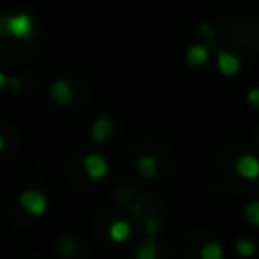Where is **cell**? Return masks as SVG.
Instances as JSON below:
<instances>
[{
  "instance_id": "cell-18",
  "label": "cell",
  "mask_w": 259,
  "mask_h": 259,
  "mask_svg": "<svg viewBox=\"0 0 259 259\" xmlns=\"http://www.w3.org/2000/svg\"><path fill=\"white\" fill-rule=\"evenodd\" d=\"M200 32H202V36H206V38H214V28H212L210 24H200Z\"/></svg>"
},
{
  "instance_id": "cell-21",
  "label": "cell",
  "mask_w": 259,
  "mask_h": 259,
  "mask_svg": "<svg viewBox=\"0 0 259 259\" xmlns=\"http://www.w3.org/2000/svg\"><path fill=\"white\" fill-rule=\"evenodd\" d=\"M257 144H259V138H257Z\"/></svg>"
},
{
  "instance_id": "cell-15",
  "label": "cell",
  "mask_w": 259,
  "mask_h": 259,
  "mask_svg": "<svg viewBox=\"0 0 259 259\" xmlns=\"http://www.w3.org/2000/svg\"><path fill=\"white\" fill-rule=\"evenodd\" d=\"M77 249H79V243L73 237H61L57 241V251L61 257H73L77 253Z\"/></svg>"
},
{
  "instance_id": "cell-14",
  "label": "cell",
  "mask_w": 259,
  "mask_h": 259,
  "mask_svg": "<svg viewBox=\"0 0 259 259\" xmlns=\"http://www.w3.org/2000/svg\"><path fill=\"white\" fill-rule=\"evenodd\" d=\"M142 231L146 235V239H156V235L162 231V223L156 214H148L144 221H142Z\"/></svg>"
},
{
  "instance_id": "cell-7",
  "label": "cell",
  "mask_w": 259,
  "mask_h": 259,
  "mask_svg": "<svg viewBox=\"0 0 259 259\" xmlns=\"http://www.w3.org/2000/svg\"><path fill=\"white\" fill-rule=\"evenodd\" d=\"M158 170H160V162L156 160V156H152V154H142V156L136 158V172H138L142 178L150 180V178H154V176L158 174Z\"/></svg>"
},
{
  "instance_id": "cell-19",
  "label": "cell",
  "mask_w": 259,
  "mask_h": 259,
  "mask_svg": "<svg viewBox=\"0 0 259 259\" xmlns=\"http://www.w3.org/2000/svg\"><path fill=\"white\" fill-rule=\"evenodd\" d=\"M6 81H8V77H6V75L0 71V89H2V87H6Z\"/></svg>"
},
{
  "instance_id": "cell-8",
  "label": "cell",
  "mask_w": 259,
  "mask_h": 259,
  "mask_svg": "<svg viewBox=\"0 0 259 259\" xmlns=\"http://www.w3.org/2000/svg\"><path fill=\"white\" fill-rule=\"evenodd\" d=\"M217 67H219V71H221L225 77H233V75L239 73L241 61H239L237 55H233V53H229V51H221L219 57H217Z\"/></svg>"
},
{
  "instance_id": "cell-2",
  "label": "cell",
  "mask_w": 259,
  "mask_h": 259,
  "mask_svg": "<svg viewBox=\"0 0 259 259\" xmlns=\"http://www.w3.org/2000/svg\"><path fill=\"white\" fill-rule=\"evenodd\" d=\"M18 204L32 217H40L47 212L49 208V198L45 192L36 190V188H26L18 194Z\"/></svg>"
},
{
  "instance_id": "cell-5",
  "label": "cell",
  "mask_w": 259,
  "mask_h": 259,
  "mask_svg": "<svg viewBox=\"0 0 259 259\" xmlns=\"http://www.w3.org/2000/svg\"><path fill=\"white\" fill-rule=\"evenodd\" d=\"M113 130H115L113 121L109 117L101 115V117H95L93 119L89 134H91V140H95V142H107L113 136Z\"/></svg>"
},
{
  "instance_id": "cell-16",
  "label": "cell",
  "mask_w": 259,
  "mask_h": 259,
  "mask_svg": "<svg viewBox=\"0 0 259 259\" xmlns=\"http://www.w3.org/2000/svg\"><path fill=\"white\" fill-rule=\"evenodd\" d=\"M243 217H245V221H247L249 225L259 227V198L251 200V202L243 208Z\"/></svg>"
},
{
  "instance_id": "cell-10",
  "label": "cell",
  "mask_w": 259,
  "mask_h": 259,
  "mask_svg": "<svg viewBox=\"0 0 259 259\" xmlns=\"http://www.w3.org/2000/svg\"><path fill=\"white\" fill-rule=\"evenodd\" d=\"M186 63L192 65V67H202L206 61H208V49L204 45H190L186 49V55H184Z\"/></svg>"
},
{
  "instance_id": "cell-1",
  "label": "cell",
  "mask_w": 259,
  "mask_h": 259,
  "mask_svg": "<svg viewBox=\"0 0 259 259\" xmlns=\"http://www.w3.org/2000/svg\"><path fill=\"white\" fill-rule=\"evenodd\" d=\"M34 34V20L28 12L6 14V36L16 40H28Z\"/></svg>"
},
{
  "instance_id": "cell-6",
  "label": "cell",
  "mask_w": 259,
  "mask_h": 259,
  "mask_svg": "<svg viewBox=\"0 0 259 259\" xmlns=\"http://www.w3.org/2000/svg\"><path fill=\"white\" fill-rule=\"evenodd\" d=\"M51 99L57 105H69L73 101V87L67 79H57L51 85Z\"/></svg>"
},
{
  "instance_id": "cell-17",
  "label": "cell",
  "mask_w": 259,
  "mask_h": 259,
  "mask_svg": "<svg viewBox=\"0 0 259 259\" xmlns=\"http://www.w3.org/2000/svg\"><path fill=\"white\" fill-rule=\"evenodd\" d=\"M247 103L253 107V109H259V87H251L247 91Z\"/></svg>"
},
{
  "instance_id": "cell-20",
  "label": "cell",
  "mask_w": 259,
  "mask_h": 259,
  "mask_svg": "<svg viewBox=\"0 0 259 259\" xmlns=\"http://www.w3.org/2000/svg\"><path fill=\"white\" fill-rule=\"evenodd\" d=\"M4 150V140H2V136H0V152Z\"/></svg>"
},
{
  "instance_id": "cell-13",
  "label": "cell",
  "mask_w": 259,
  "mask_h": 259,
  "mask_svg": "<svg viewBox=\"0 0 259 259\" xmlns=\"http://www.w3.org/2000/svg\"><path fill=\"white\" fill-rule=\"evenodd\" d=\"M233 249H235V253H237L241 259H251V257L257 253L255 243H253L251 239H245V237L237 239V241H235V245H233Z\"/></svg>"
},
{
  "instance_id": "cell-9",
  "label": "cell",
  "mask_w": 259,
  "mask_h": 259,
  "mask_svg": "<svg viewBox=\"0 0 259 259\" xmlns=\"http://www.w3.org/2000/svg\"><path fill=\"white\" fill-rule=\"evenodd\" d=\"M107 235L113 243H125L132 237V225L125 219H117L107 227Z\"/></svg>"
},
{
  "instance_id": "cell-12",
  "label": "cell",
  "mask_w": 259,
  "mask_h": 259,
  "mask_svg": "<svg viewBox=\"0 0 259 259\" xmlns=\"http://www.w3.org/2000/svg\"><path fill=\"white\" fill-rule=\"evenodd\" d=\"M198 259H225V249L219 241H206L198 251Z\"/></svg>"
},
{
  "instance_id": "cell-4",
  "label": "cell",
  "mask_w": 259,
  "mask_h": 259,
  "mask_svg": "<svg viewBox=\"0 0 259 259\" xmlns=\"http://www.w3.org/2000/svg\"><path fill=\"white\" fill-rule=\"evenodd\" d=\"M83 170L87 174V178L91 180H103L109 172V166H107V160L97 154V152H91L83 158Z\"/></svg>"
},
{
  "instance_id": "cell-11",
  "label": "cell",
  "mask_w": 259,
  "mask_h": 259,
  "mask_svg": "<svg viewBox=\"0 0 259 259\" xmlns=\"http://www.w3.org/2000/svg\"><path fill=\"white\" fill-rule=\"evenodd\" d=\"M158 253H160L158 241L156 239H146L136 249V259H158Z\"/></svg>"
},
{
  "instance_id": "cell-3",
  "label": "cell",
  "mask_w": 259,
  "mask_h": 259,
  "mask_svg": "<svg viewBox=\"0 0 259 259\" xmlns=\"http://www.w3.org/2000/svg\"><path fill=\"white\" fill-rule=\"evenodd\" d=\"M233 168H235V174H237L239 178H243V180L253 182V180L259 178V158H257L255 154H249V152H247V154L237 156Z\"/></svg>"
}]
</instances>
